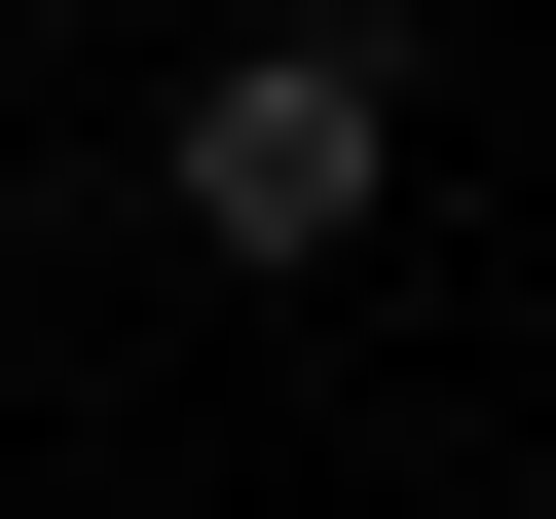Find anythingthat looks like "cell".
I'll return each mask as SVG.
<instances>
[{"label": "cell", "mask_w": 556, "mask_h": 519, "mask_svg": "<svg viewBox=\"0 0 556 519\" xmlns=\"http://www.w3.org/2000/svg\"><path fill=\"white\" fill-rule=\"evenodd\" d=\"M149 223L223 260V298H334V260L408 223V75L334 38V0H298V38H186V112H149Z\"/></svg>", "instance_id": "6da1fadb"}, {"label": "cell", "mask_w": 556, "mask_h": 519, "mask_svg": "<svg viewBox=\"0 0 556 519\" xmlns=\"http://www.w3.org/2000/svg\"><path fill=\"white\" fill-rule=\"evenodd\" d=\"M0 38H149V0H0Z\"/></svg>", "instance_id": "7a4b0ae2"}]
</instances>
